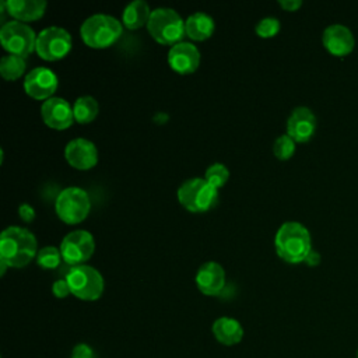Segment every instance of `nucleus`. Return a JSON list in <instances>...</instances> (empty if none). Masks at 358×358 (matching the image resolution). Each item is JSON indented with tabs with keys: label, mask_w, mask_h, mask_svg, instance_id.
<instances>
[{
	"label": "nucleus",
	"mask_w": 358,
	"mask_h": 358,
	"mask_svg": "<svg viewBox=\"0 0 358 358\" xmlns=\"http://www.w3.org/2000/svg\"><path fill=\"white\" fill-rule=\"evenodd\" d=\"M35 235L22 227H8L0 235V260L8 267L20 268L36 257Z\"/></svg>",
	"instance_id": "f257e3e1"
},
{
	"label": "nucleus",
	"mask_w": 358,
	"mask_h": 358,
	"mask_svg": "<svg viewBox=\"0 0 358 358\" xmlns=\"http://www.w3.org/2000/svg\"><path fill=\"white\" fill-rule=\"evenodd\" d=\"M277 255L288 263L305 262L312 250V241L308 228L298 221L284 222L274 238Z\"/></svg>",
	"instance_id": "f03ea898"
},
{
	"label": "nucleus",
	"mask_w": 358,
	"mask_h": 358,
	"mask_svg": "<svg viewBox=\"0 0 358 358\" xmlns=\"http://www.w3.org/2000/svg\"><path fill=\"white\" fill-rule=\"evenodd\" d=\"M122 31V22L115 17L108 14H94L81 24L80 35L87 46L105 49L120 38Z\"/></svg>",
	"instance_id": "7ed1b4c3"
},
{
	"label": "nucleus",
	"mask_w": 358,
	"mask_h": 358,
	"mask_svg": "<svg viewBox=\"0 0 358 358\" xmlns=\"http://www.w3.org/2000/svg\"><path fill=\"white\" fill-rule=\"evenodd\" d=\"M150 35L161 45H176L186 34L185 21L178 11L168 7H159L152 10L150 21L147 24Z\"/></svg>",
	"instance_id": "20e7f679"
},
{
	"label": "nucleus",
	"mask_w": 358,
	"mask_h": 358,
	"mask_svg": "<svg viewBox=\"0 0 358 358\" xmlns=\"http://www.w3.org/2000/svg\"><path fill=\"white\" fill-rule=\"evenodd\" d=\"M176 196L179 203L187 211L204 213L215 204L218 199V189L210 185L206 179L192 178L178 187Z\"/></svg>",
	"instance_id": "39448f33"
},
{
	"label": "nucleus",
	"mask_w": 358,
	"mask_h": 358,
	"mask_svg": "<svg viewBox=\"0 0 358 358\" xmlns=\"http://www.w3.org/2000/svg\"><path fill=\"white\" fill-rule=\"evenodd\" d=\"M55 210L57 217L70 225L84 221L91 210V201L88 193L77 186L63 189L55 201Z\"/></svg>",
	"instance_id": "423d86ee"
},
{
	"label": "nucleus",
	"mask_w": 358,
	"mask_h": 358,
	"mask_svg": "<svg viewBox=\"0 0 358 358\" xmlns=\"http://www.w3.org/2000/svg\"><path fill=\"white\" fill-rule=\"evenodd\" d=\"M66 281L71 294L83 301L98 299L105 287L102 274L96 268L87 264L73 266L66 275Z\"/></svg>",
	"instance_id": "0eeeda50"
},
{
	"label": "nucleus",
	"mask_w": 358,
	"mask_h": 358,
	"mask_svg": "<svg viewBox=\"0 0 358 358\" xmlns=\"http://www.w3.org/2000/svg\"><path fill=\"white\" fill-rule=\"evenodd\" d=\"M36 36L38 34L29 25L15 20L3 24L0 29V42L8 55L24 59L36 49Z\"/></svg>",
	"instance_id": "6e6552de"
},
{
	"label": "nucleus",
	"mask_w": 358,
	"mask_h": 358,
	"mask_svg": "<svg viewBox=\"0 0 358 358\" xmlns=\"http://www.w3.org/2000/svg\"><path fill=\"white\" fill-rule=\"evenodd\" d=\"M73 39L67 29L62 27H48L36 36L38 56L48 62H56L69 55L71 50Z\"/></svg>",
	"instance_id": "1a4fd4ad"
},
{
	"label": "nucleus",
	"mask_w": 358,
	"mask_h": 358,
	"mask_svg": "<svg viewBox=\"0 0 358 358\" xmlns=\"http://www.w3.org/2000/svg\"><path fill=\"white\" fill-rule=\"evenodd\" d=\"M60 253L66 263L80 266L87 262L95 250V241L91 232L77 229L69 232L60 242Z\"/></svg>",
	"instance_id": "9d476101"
},
{
	"label": "nucleus",
	"mask_w": 358,
	"mask_h": 358,
	"mask_svg": "<svg viewBox=\"0 0 358 358\" xmlns=\"http://www.w3.org/2000/svg\"><path fill=\"white\" fill-rule=\"evenodd\" d=\"M59 85L57 76L48 67L39 66L32 69L24 78L25 92L38 101H46L53 96Z\"/></svg>",
	"instance_id": "9b49d317"
},
{
	"label": "nucleus",
	"mask_w": 358,
	"mask_h": 358,
	"mask_svg": "<svg viewBox=\"0 0 358 358\" xmlns=\"http://www.w3.org/2000/svg\"><path fill=\"white\" fill-rule=\"evenodd\" d=\"M41 116L43 123L55 130L69 129L74 122L73 106L60 96L46 99L41 106Z\"/></svg>",
	"instance_id": "f8f14e48"
},
{
	"label": "nucleus",
	"mask_w": 358,
	"mask_h": 358,
	"mask_svg": "<svg viewBox=\"0 0 358 358\" xmlns=\"http://www.w3.org/2000/svg\"><path fill=\"white\" fill-rule=\"evenodd\" d=\"M64 158L73 168L88 171L98 162V150L92 141L78 137L66 144Z\"/></svg>",
	"instance_id": "ddd939ff"
},
{
	"label": "nucleus",
	"mask_w": 358,
	"mask_h": 358,
	"mask_svg": "<svg viewBox=\"0 0 358 358\" xmlns=\"http://www.w3.org/2000/svg\"><path fill=\"white\" fill-rule=\"evenodd\" d=\"M200 52L190 42H179L171 46L168 52V63L171 69L179 74H192L200 64Z\"/></svg>",
	"instance_id": "4468645a"
},
{
	"label": "nucleus",
	"mask_w": 358,
	"mask_h": 358,
	"mask_svg": "<svg viewBox=\"0 0 358 358\" xmlns=\"http://www.w3.org/2000/svg\"><path fill=\"white\" fill-rule=\"evenodd\" d=\"M316 116L306 106L295 108L287 120V134L295 143H305L315 134Z\"/></svg>",
	"instance_id": "2eb2a0df"
},
{
	"label": "nucleus",
	"mask_w": 358,
	"mask_h": 358,
	"mask_svg": "<svg viewBox=\"0 0 358 358\" xmlns=\"http://www.w3.org/2000/svg\"><path fill=\"white\" fill-rule=\"evenodd\" d=\"M196 285L204 295H220L225 287L224 267L217 262H206L196 273Z\"/></svg>",
	"instance_id": "dca6fc26"
},
{
	"label": "nucleus",
	"mask_w": 358,
	"mask_h": 358,
	"mask_svg": "<svg viewBox=\"0 0 358 358\" xmlns=\"http://www.w3.org/2000/svg\"><path fill=\"white\" fill-rule=\"evenodd\" d=\"M322 41L324 48L334 56H344L350 53L355 43L351 29L340 22L327 25L323 31Z\"/></svg>",
	"instance_id": "f3484780"
},
{
	"label": "nucleus",
	"mask_w": 358,
	"mask_h": 358,
	"mask_svg": "<svg viewBox=\"0 0 358 358\" xmlns=\"http://www.w3.org/2000/svg\"><path fill=\"white\" fill-rule=\"evenodd\" d=\"M6 11L21 22L39 20L46 11V1L43 0H7L3 1Z\"/></svg>",
	"instance_id": "a211bd4d"
},
{
	"label": "nucleus",
	"mask_w": 358,
	"mask_h": 358,
	"mask_svg": "<svg viewBox=\"0 0 358 358\" xmlns=\"http://www.w3.org/2000/svg\"><path fill=\"white\" fill-rule=\"evenodd\" d=\"M211 330L217 341L224 345H235L243 337V329L241 323L236 319L228 316L218 317L213 323Z\"/></svg>",
	"instance_id": "6ab92c4d"
},
{
	"label": "nucleus",
	"mask_w": 358,
	"mask_h": 358,
	"mask_svg": "<svg viewBox=\"0 0 358 358\" xmlns=\"http://www.w3.org/2000/svg\"><path fill=\"white\" fill-rule=\"evenodd\" d=\"M214 20L203 11H196L185 21L186 35L193 41H206L214 34Z\"/></svg>",
	"instance_id": "aec40b11"
},
{
	"label": "nucleus",
	"mask_w": 358,
	"mask_h": 358,
	"mask_svg": "<svg viewBox=\"0 0 358 358\" xmlns=\"http://www.w3.org/2000/svg\"><path fill=\"white\" fill-rule=\"evenodd\" d=\"M152 10L143 0H134L126 6L122 14V22L127 29H138L148 24Z\"/></svg>",
	"instance_id": "412c9836"
},
{
	"label": "nucleus",
	"mask_w": 358,
	"mask_h": 358,
	"mask_svg": "<svg viewBox=\"0 0 358 358\" xmlns=\"http://www.w3.org/2000/svg\"><path fill=\"white\" fill-rule=\"evenodd\" d=\"M98 112H99L98 101L90 95H83L77 98L73 105L74 120L81 124L91 123L98 116Z\"/></svg>",
	"instance_id": "4be33fe9"
},
{
	"label": "nucleus",
	"mask_w": 358,
	"mask_h": 358,
	"mask_svg": "<svg viewBox=\"0 0 358 358\" xmlns=\"http://www.w3.org/2000/svg\"><path fill=\"white\" fill-rule=\"evenodd\" d=\"M27 67L24 57L17 55H6L0 59V74L7 81L18 80Z\"/></svg>",
	"instance_id": "5701e85b"
},
{
	"label": "nucleus",
	"mask_w": 358,
	"mask_h": 358,
	"mask_svg": "<svg viewBox=\"0 0 358 358\" xmlns=\"http://www.w3.org/2000/svg\"><path fill=\"white\" fill-rule=\"evenodd\" d=\"M62 253L60 249H57L56 246H45L42 248L38 255H36V263L39 267L42 268H56L60 264L62 260Z\"/></svg>",
	"instance_id": "b1692460"
},
{
	"label": "nucleus",
	"mask_w": 358,
	"mask_h": 358,
	"mask_svg": "<svg viewBox=\"0 0 358 358\" xmlns=\"http://www.w3.org/2000/svg\"><path fill=\"white\" fill-rule=\"evenodd\" d=\"M204 179L213 185L215 189L222 187L228 179H229V171L224 164L215 162L213 165H210L204 173Z\"/></svg>",
	"instance_id": "393cba45"
},
{
	"label": "nucleus",
	"mask_w": 358,
	"mask_h": 358,
	"mask_svg": "<svg viewBox=\"0 0 358 358\" xmlns=\"http://www.w3.org/2000/svg\"><path fill=\"white\" fill-rule=\"evenodd\" d=\"M273 152L278 159H289L295 152V141L288 134H281L273 144Z\"/></svg>",
	"instance_id": "a878e982"
},
{
	"label": "nucleus",
	"mask_w": 358,
	"mask_h": 358,
	"mask_svg": "<svg viewBox=\"0 0 358 358\" xmlns=\"http://www.w3.org/2000/svg\"><path fill=\"white\" fill-rule=\"evenodd\" d=\"M255 31L260 38H273L280 31V21L275 17H264L257 22Z\"/></svg>",
	"instance_id": "bb28decb"
},
{
	"label": "nucleus",
	"mask_w": 358,
	"mask_h": 358,
	"mask_svg": "<svg viewBox=\"0 0 358 358\" xmlns=\"http://www.w3.org/2000/svg\"><path fill=\"white\" fill-rule=\"evenodd\" d=\"M52 292H53V295H55L56 298H66L69 294H71L70 287H69L66 278H64V280H57V281H55L53 285H52Z\"/></svg>",
	"instance_id": "cd10ccee"
},
{
	"label": "nucleus",
	"mask_w": 358,
	"mask_h": 358,
	"mask_svg": "<svg viewBox=\"0 0 358 358\" xmlns=\"http://www.w3.org/2000/svg\"><path fill=\"white\" fill-rule=\"evenodd\" d=\"M71 358H94V351L87 344H77L71 351Z\"/></svg>",
	"instance_id": "c85d7f7f"
},
{
	"label": "nucleus",
	"mask_w": 358,
	"mask_h": 358,
	"mask_svg": "<svg viewBox=\"0 0 358 358\" xmlns=\"http://www.w3.org/2000/svg\"><path fill=\"white\" fill-rule=\"evenodd\" d=\"M18 215H20V218H21L22 221L31 222V221L35 218V210H34L29 204L24 203V204H21V206L18 207Z\"/></svg>",
	"instance_id": "c756f323"
},
{
	"label": "nucleus",
	"mask_w": 358,
	"mask_h": 358,
	"mask_svg": "<svg viewBox=\"0 0 358 358\" xmlns=\"http://www.w3.org/2000/svg\"><path fill=\"white\" fill-rule=\"evenodd\" d=\"M278 4L287 11H295L302 6L301 0H280Z\"/></svg>",
	"instance_id": "7c9ffc66"
},
{
	"label": "nucleus",
	"mask_w": 358,
	"mask_h": 358,
	"mask_svg": "<svg viewBox=\"0 0 358 358\" xmlns=\"http://www.w3.org/2000/svg\"><path fill=\"white\" fill-rule=\"evenodd\" d=\"M319 262H320V255L316 252V250H310L309 253H308V256H306V259H305V263L308 264V266H316V264H319Z\"/></svg>",
	"instance_id": "2f4dec72"
},
{
	"label": "nucleus",
	"mask_w": 358,
	"mask_h": 358,
	"mask_svg": "<svg viewBox=\"0 0 358 358\" xmlns=\"http://www.w3.org/2000/svg\"><path fill=\"white\" fill-rule=\"evenodd\" d=\"M7 267H8V266H7L3 260H0V274H1V275H4V273H6Z\"/></svg>",
	"instance_id": "473e14b6"
},
{
	"label": "nucleus",
	"mask_w": 358,
	"mask_h": 358,
	"mask_svg": "<svg viewBox=\"0 0 358 358\" xmlns=\"http://www.w3.org/2000/svg\"><path fill=\"white\" fill-rule=\"evenodd\" d=\"M357 358H358V351H357Z\"/></svg>",
	"instance_id": "72a5a7b5"
}]
</instances>
